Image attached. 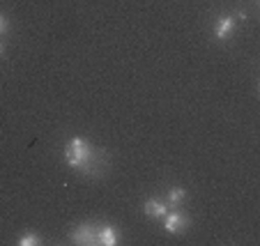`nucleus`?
Wrapping results in <instances>:
<instances>
[{
	"instance_id": "20e7f679",
	"label": "nucleus",
	"mask_w": 260,
	"mask_h": 246,
	"mask_svg": "<svg viewBox=\"0 0 260 246\" xmlns=\"http://www.w3.org/2000/svg\"><path fill=\"white\" fill-rule=\"evenodd\" d=\"M143 212L152 219H164L168 214V205L164 200H159V198H150V200H145V205H143Z\"/></svg>"
},
{
	"instance_id": "0eeeda50",
	"label": "nucleus",
	"mask_w": 260,
	"mask_h": 246,
	"mask_svg": "<svg viewBox=\"0 0 260 246\" xmlns=\"http://www.w3.org/2000/svg\"><path fill=\"white\" fill-rule=\"evenodd\" d=\"M184 198H187V191L182 187H173L168 189V196H166V205L168 207H180L182 202H184Z\"/></svg>"
},
{
	"instance_id": "1a4fd4ad",
	"label": "nucleus",
	"mask_w": 260,
	"mask_h": 246,
	"mask_svg": "<svg viewBox=\"0 0 260 246\" xmlns=\"http://www.w3.org/2000/svg\"><path fill=\"white\" fill-rule=\"evenodd\" d=\"M7 28H10V23H7L5 14H0V34H5V32H7Z\"/></svg>"
},
{
	"instance_id": "9d476101",
	"label": "nucleus",
	"mask_w": 260,
	"mask_h": 246,
	"mask_svg": "<svg viewBox=\"0 0 260 246\" xmlns=\"http://www.w3.org/2000/svg\"><path fill=\"white\" fill-rule=\"evenodd\" d=\"M5 53V44H3V42H0V55Z\"/></svg>"
},
{
	"instance_id": "f03ea898",
	"label": "nucleus",
	"mask_w": 260,
	"mask_h": 246,
	"mask_svg": "<svg viewBox=\"0 0 260 246\" xmlns=\"http://www.w3.org/2000/svg\"><path fill=\"white\" fill-rule=\"evenodd\" d=\"M164 228H166V232H171V235H177V232L182 230H187L189 228V219L187 214H182V212H168L166 217H164Z\"/></svg>"
},
{
	"instance_id": "7ed1b4c3",
	"label": "nucleus",
	"mask_w": 260,
	"mask_h": 246,
	"mask_svg": "<svg viewBox=\"0 0 260 246\" xmlns=\"http://www.w3.org/2000/svg\"><path fill=\"white\" fill-rule=\"evenodd\" d=\"M97 228L99 226H94V223H81L72 232V241H76V244H94L97 241Z\"/></svg>"
},
{
	"instance_id": "423d86ee",
	"label": "nucleus",
	"mask_w": 260,
	"mask_h": 246,
	"mask_svg": "<svg viewBox=\"0 0 260 246\" xmlns=\"http://www.w3.org/2000/svg\"><path fill=\"white\" fill-rule=\"evenodd\" d=\"M97 241L104 246H115L118 244V230L113 226H99L97 228Z\"/></svg>"
},
{
	"instance_id": "6e6552de",
	"label": "nucleus",
	"mask_w": 260,
	"mask_h": 246,
	"mask_svg": "<svg viewBox=\"0 0 260 246\" xmlns=\"http://www.w3.org/2000/svg\"><path fill=\"white\" fill-rule=\"evenodd\" d=\"M16 244H19V246H40L42 244V237L37 235V232H23V235L16 239Z\"/></svg>"
},
{
	"instance_id": "39448f33",
	"label": "nucleus",
	"mask_w": 260,
	"mask_h": 246,
	"mask_svg": "<svg viewBox=\"0 0 260 246\" xmlns=\"http://www.w3.org/2000/svg\"><path fill=\"white\" fill-rule=\"evenodd\" d=\"M233 30H235V19L233 16H221L219 21H216V28H214V32H216V40H228L233 34Z\"/></svg>"
},
{
	"instance_id": "f257e3e1",
	"label": "nucleus",
	"mask_w": 260,
	"mask_h": 246,
	"mask_svg": "<svg viewBox=\"0 0 260 246\" xmlns=\"http://www.w3.org/2000/svg\"><path fill=\"white\" fill-rule=\"evenodd\" d=\"M64 159L72 168L76 170H88L92 166V159H94V148L85 140V138H72L64 148Z\"/></svg>"
}]
</instances>
